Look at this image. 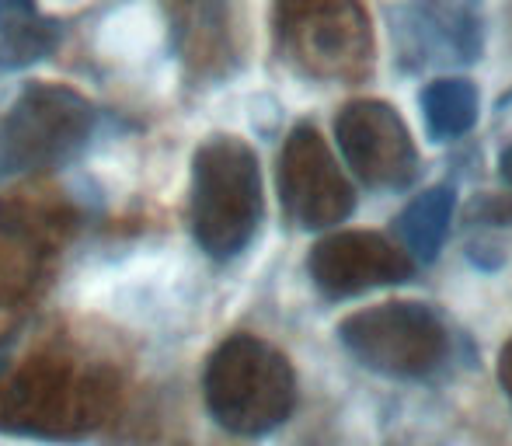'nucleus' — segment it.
I'll use <instances>...</instances> for the list:
<instances>
[{
  "mask_svg": "<svg viewBox=\"0 0 512 446\" xmlns=\"http://www.w3.org/2000/svg\"><path fill=\"white\" fill-rule=\"evenodd\" d=\"M95 109L63 84H28L0 122V175L67 164L88 143Z\"/></svg>",
  "mask_w": 512,
  "mask_h": 446,
  "instance_id": "3",
  "label": "nucleus"
},
{
  "mask_svg": "<svg viewBox=\"0 0 512 446\" xmlns=\"http://www.w3.org/2000/svg\"><path fill=\"white\" fill-rule=\"evenodd\" d=\"M391 119L394 112L387 105H352L338 119V143H342L345 157L370 182H387L391 175H405V164H411L408 136H401L394 143H373L384 136Z\"/></svg>",
  "mask_w": 512,
  "mask_h": 446,
  "instance_id": "7",
  "label": "nucleus"
},
{
  "mask_svg": "<svg viewBox=\"0 0 512 446\" xmlns=\"http://www.w3.org/2000/svg\"><path fill=\"white\" fill-rule=\"evenodd\" d=\"M422 115L432 140H457L478 122V91L460 77L432 81L422 91Z\"/></svg>",
  "mask_w": 512,
  "mask_h": 446,
  "instance_id": "10",
  "label": "nucleus"
},
{
  "mask_svg": "<svg viewBox=\"0 0 512 446\" xmlns=\"http://www.w3.org/2000/svg\"><path fill=\"white\" fill-rule=\"evenodd\" d=\"M206 405L230 433H269L293 408L290 363L262 338H227L206 366Z\"/></svg>",
  "mask_w": 512,
  "mask_h": 446,
  "instance_id": "2",
  "label": "nucleus"
},
{
  "mask_svg": "<svg viewBox=\"0 0 512 446\" xmlns=\"http://www.w3.org/2000/svg\"><path fill=\"white\" fill-rule=\"evenodd\" d=\"M279 189H283L290 217L304 227H324V223L345 217L352 206L349 192L335 175V164L314 129H297L290 136L283 164H279Z\"/></svg>",
  "mask_w": 512,
  "mask_h": 446,
  "instance_id": "5",
  "label": "nucleus"
},
{
  "mask_svg": "<svg viewBox=\"0 0 512 446\" xmlns=\"http://www.w3.org/2000/svg\"><path fill=\"white\" fill-rule=\"evenodd\" d=\"M499 168H502V178H506V185L512 189V147L502 150V161H499Z\"/></svg>",
  "mask_w": 512,
  "mask_h": 446,
  "instance_id": "11",
  "label": "nucleus"
},
{
  "mask_svg": "<svg viewBox=\"0 0 512 446\" xmlns=\"http://www.w3.org/2000/svg\"><path fill=\"white\" fill-rule=\"evenodd\" d=\"M342 338L366 366L401 373V377H415V373L439 366V356L446 349L439 321L405 304H391L387 311L373 314H356L342 325Z\"/></svg>",
  "mask_w": 512,
  "mask_h": 446,
  "instance_id": "4",
  "label": "nucleus"
},
{
  "mask_svg": "<svg viewBox=\"0 0 512 446\" xmlns=\"http://www.w3.org/2000/svg\"><path fill=\"white\" fill-rule=\"evenodd\" d=\"M60 28L42 18L35 0H0V67L21 70L53 53Z\"/></svg>",
  "mask_w": 512,
  "mask_h": 446,
  "instance_id": "8",
  "label": "nucleus"
},
{
  "mask_svg": "<svg viewBox=\"0 0 512 446\" xmlns=\"http://www.w3.org/2000/svg\"><path fill=\"white\" fill-rule=\"evenodd\" d=\"M4 359H7V349H0V366H4Z\"/></svg>",
  "mask_w": 512,
  "mask_h": 446,
  "instance_id": "12",
  "label": "nucleus"
},
{
  "mask_svg": "<svg viewBox=\"0 0 512 446\" xmlns=\"http://www.w3.org/2000/svg\"><path fill=\"white\" fill-rule=\"evenodd\" d=\"M262 220L258 157L234 136H213L192 157V234L206 255L234 258Z\"/></svg>",
  "mask_w": 512,
  "mask_h": 446,
  "instance_id": "1",
  "label": "nucleus"
},
{
  "mask_svg": "<svg viewBox=\"0 0 512 446\" xmlns=\"http://www.w3.org/2000/svg\"><path fill=\"white\" fill-rule=\"evenodd\" d=\"M453 206H457V196H453L450 185L429 189L415 203H408V210L398 217V234L411 255L422 258V262H432L439 255L446 234H450Z\"/></svg>",
  "mask_w": 512,
  "mask_h": 446,
  "instance_id": "9",
  "label": "nucleus"
},
{
  "mask_svg": "<svg viewBox=\"0 0 512 446\" xmlns=\"http://www.w3.org/2000/svg\"><path fill=\"white\" fill-rule=\"evenodd\" d=\"M405 269L408 265L398 262L387 244L373 241L366 234L331 237L310 258V272L328 297L359 293L373 283H394V279L405 276Z\"/></svg>",
  "mask_w": 512,
  "mask_h": 446,
  "instance_id": "6",
  "label": "nucleus"
}]
</instances>
